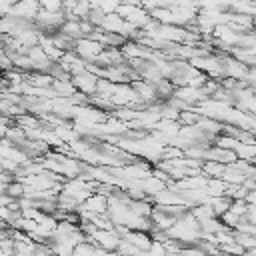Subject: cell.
I'll return each instance as SVG.
<instances>
[{
	"mask_svg": "<svg viewBox=\"0 0 256 256\" xmlns=\"http://www.w3.org/2000/svg\"><path fill=\"white\" fill-rule=\"evenodd\" d=\"M126 22L134 24L136 28H144L152 18H150V12L146 8H142L140 4H120L118 10H116Z\"/></svg>",
	"mask_w": 256,
	"mask_h": 256,
	"instance_id": "1",
	"label": "cell"
},
{
	"mask_svg": "<svg viewBox=\"0 0 256 256\" xmlns=\"http://www.w3.org/2000/svg\"><path fill=\"white\" fill-rule=\"evenodd\" d=\"M104 46L100 42H96L94 38H88V36H82L76 40L74 44V52L84 60V62H94L100 54H102Z\"/></svg>",
	"mask_w": 256,
	"mask_h": 256,
	"instance_id": "2",
	"label": "cell"
},
{
	"mask_svg": "<svg viewBox=\"0 0 256 256\" xmlns=\"http://www.w3.org/2000/svg\"><path fill=\"white\" fill-rule=\"evenodd\" d=\"M106 208H108V196L94 190L80 206H78V214H106Z\"/></svg>",
	"mask_w": 256,
	"mask_h": 256,
	"instance_id": "3",
	"label": "cell"
},
{
	"mask_svg": "<svg viewBox=\"0 0 256 256\" xmlns=\"http://www.w3.org/2000/svg\"><path fill=\"white\" fill-rule=\"evenodd\" d=\"M70 80H72V84H74V88H76L78 92H82V94H86V96H92V94L96 92V88H98L100 76H96V74L90 72V70H84V72H80V74L70 76Z\"/></svg>",
	"mask_w": 256,
	"mask_h": 256,
	"instance_id": "4",
	"label": "cell"
},
{
	"mask_svg": "<svg viewBox=\"0 0 256 256\" xmlns=\"http://www.w3.org/2000/svg\"><path fill=\"white\" fill-rule=\"evenodd\" d=\"M38 10H40V6H38L36 0H16L12 4V8H10V16H16V18L34 22Z\"/></svg>",
	"mask_w": 256,
	"mask_h": 256,
	"instance_id": "5",
	"label": "cell"
},
{
	"mask_svg": "<svg viewBox=\"0 0 256 256\" xmlns=\"http://www.w3.org/2000/svg\"><path fill=\"white\" fill-rule=\"evenodd\" d=\"M124 24H126V20L118 12H110V14H104V18H102L98 28L104 30V32H118V34H122L124 32Z\"/></svg>",
	"mask_w": 256,
	"mask_h": 256,
	"instance_id": "6",
	"label": "cell"
},
{
	"mask_svg": "<svg viewBox=\"0 0 256 256\" xmlns=\"http://www.w3.org/2000/svg\"><path fill=\"white\" fill-rule=\"evenodd\" d=\"M60 32H64L66 36H70L74 40H78V38L84 36L82 34V28H80V20H64V24L60 26Z\"/></svg>",
	"mask_w": 256,
	"mask_h": 256,
	"instance_id": "7",
	"label": "cell"
},
{
	"mask_svg": "<svg viewBox=\"0 0 256 256\" xmlns=\"http://www.w3.org/2000/svg\"><path fill=\"white\" fill-rule=\"evenodd\" d=\"M90 6L92 8H100L104 14H110V12L118 10L120 0H90Z\"/></svg>",
	"mask_w": 256,
	"mask_h": 256,
	"instance_id": "8",
	"label": "cell"
},
{
	"mask_svg": "<svg viewBox=\"0 0 256 256\" xmlns=\"http://www.w3.org/2000/svg\"><path fill=\"white\" fill-rule=\"evenodd\" d=\"M244 200H246L248 206H256V188H254V190H248V194H246Z\"/></svg>",
	"mask_w": 256,
	"mask_h": 256,
	"instance_id": "9",
	"label": "cell"
},
{
	"mask_svg": "<svg viewBox=\"0 0 256 256\" xmlns=\"http://www.w3.org/2000/svg\"><path fill=\"white\" fill-rule=\"evenodd\" d=\"M6 184H8V182L0 180V194H6Z\"/></svg>",
	"mask_w": 256,
	"mask_h": 256,
	"instance_id": "10",
	"label": "cell"
}]
</instances>
